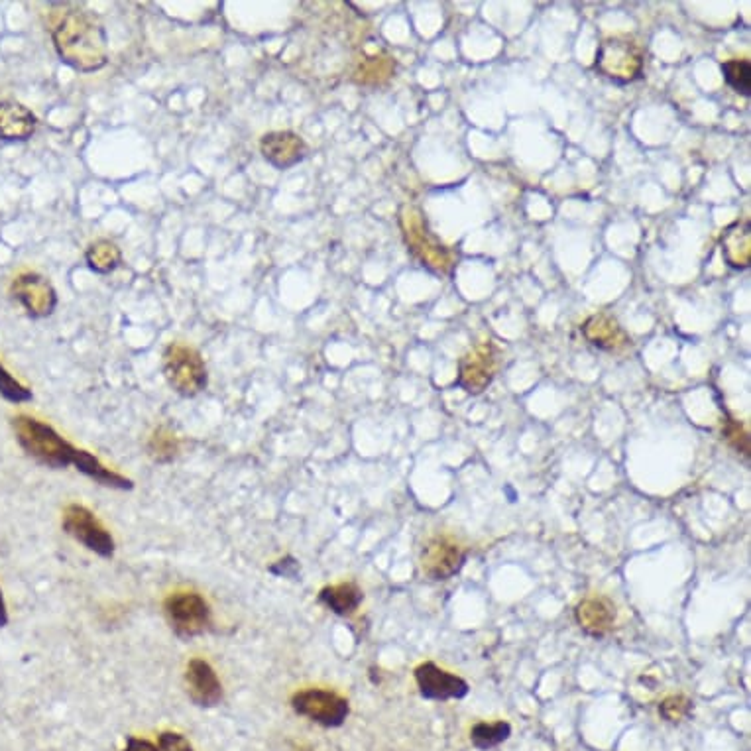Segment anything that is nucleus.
Listing matches in <instances>:
<instances>
[{
    "instance_id": "b1692460",
    "label": "nucleus",
    "mask_w": 751,
    "mask_h": 751,
    "mask_svg": "<svg viewBox=\"0 0 751 751\" xmlns=\"http://www.w3.org/2000/svg\"><path fill=\"white\" fill-rule=\"evenodd\" d=\"M122 751H160V748H156L152 742L148 740H140V738H128L126 740V748Z\"/></svg>"
},
{
    "instance_id": "1a4fd4ad",
    "label": "nucleus",
    "mask_w": 751,
    "mask_h": 751,
    "mask_svg": "<svg viewBox=\"0 0 751 751\" xmlns=\"http://www.w3.org/2000/svg\"><path fill=\"white\" fill-rule=\"evenodd\" d=\"M415 681H417L419 693L427 700H453V698L461 700L470 691L464 679L437 667L431 661L421 663L415 669Z\"/></svg>"
},
{
    "instance_id": "f257e3e1",
    "label": "nucleus",
    "mask_w": 751,
    "mask_h": 751,
    "mask_svg": "<svg viewBox=\"0 0 751 751\" xmlns=\"http://www.w3.org/2000/svg\"><path fill=\"white\" fill-rule=\"evenodd\" d=\"M54 46L63 63L85 73L105 67L109 59L107 32L87 10H71L61 18L54 30Z\"/></svg>"
},
{
    "instance_id": "a878e982",
    "label": "nucleus",
    "mask_w": 751,
    "mask_h": 751,
    "mask_svg": "<svg viewBox=\"0 0 751 751\" xmlns=\"http://www.w3.org/2000/svg\"><path fill=\"white\" fill-rule=\"evenodd\" d=\"M293 751H311V750H307V748H301V746H299V748H295V750Z\"/></svg>"
},
{
    "instance_id": "f03ea898",
    "label": "nucleus",
    "mask_w": 751,
    "mask_h": 751,
    "mask_svg": "<svg viewBox=\"0 0 751 751\" xmlns=\"http://www.w3.org/2000/svg\"><path fill=\"white\" fill-rule=\"evenodd\" d=\"M12 429L22 451L36 463L50 468L75 466L81 449L67 443L58 431L34 417L18 415L12 419Z\"/></svg>"
},
{
    "instance_id": "aec40b11",
    "label": "nucleus",
    "mask_w": 751,
    "mask_h": 751,
    "mask_svg": "<svg viewBox=\"0 0 751 751\" xmlns=\"http://www.w3.org/2000/svg\"><path fill=\"white\" fill-rule=\"evenodd\" d=\"M659 714L669 724H681L693 716V702L687 696H667L659 704Z\"/></svg>"
},
{
    "instance_id": "4468645a",
    "label": "nucleus",
    "mask_w": 751,
    "mask_h": 751,
    "mask_svg": "<svg viewBox=\"0 0 751 751\" xmlns=\"http://www.w3.org/2000/svg\"><path fill=\"white\" fill-rule=\"evenodd\" d=\"M494 378V362L488 354H470L461 362L459 386L468 394H482Z\"/></svg>"
},
{
    "instance_id": "20e7f679",
    "label": "nucleus",
    "mask_w": 751,
    "mask_h": 751,
    "mask_svg": "<svg viewBox=\"0 0 751 751\" xmlns=\"http://www.w3.org/2000/svg\"><path fill=\"white\" fill-rule=\"evenodd\" d=\"M63 531L79 541L89 551L97 553L103 559H111L115 555V539L107 531V527L95 518L91 510L79 504H71L63 512Z\"/></svg>"
},
{
    "instance_id": "393cba45",
    "label": "nucleus",
    "mask_w": 751,
    "mask_h": 751,
    "mask_svg": "<svg viewBox=\"0 0 751 751\" xmlns=\"http://www.w3.org/2000/svg\"><path fill=\"white\" fill-rule=\"evenodd\" d=\"M8 624V612H6V602H4V596H2V590H0V628H4Z\"/></svg>"
},
{
    "instance_id": "423d86ee",
    "label": "nucleus",
    "mask_w": 751,
    "mask_h": 751,
    "mask_svg": "<svg viewBox=\"0 0 751 751\" xmlns=\"http://www.w3.org/2000/svg\"><path fill=\"white\" fill-rule=\"evenodd\" d=\"M291 708L323 728H339L347 722L350 704L347 698L323 689H307L293 694Z\"/></svg>"
},
{
    "instance_id": "0eeeda50",
    "label": "nucleus",
    "mask_w": 751,
    "mask_h": 751,
    "mask_svg": "<svg viewBox=\"0 0 751 751\" xmlns=\"http://www.w3.org/2000/svg\"><path fill=\"white\" fill-rule=\"evenodd\" d=\"M466 553L449 537H433L421 551V571L429 580H449L464 567Z\"/></svg>"
},
{
    "instance_id": "a211bd4d",
    "label": "nucleus",
    "mask_w": 751,
    "mask_h": 751,
    "mask_svg": "<svg viewBox=\"0 0 751 751\" xmlns=\"http://www.w3.org/2000/svg\"><path fill=\"white\" fill-rule=\"evenodd\" d=\"M148 453L156 463H172L179 453V441L168 427H158L148 441Z\"/></svg>"
},
{
    "instance_id": "5701e85b",
    "label": "nucleus",
    "mask_w": 751,
    "mask_h": 751,
    "mask_svg": "<svg viewBox=\"0 0 751 751\" xmlns=\"http://www.w3.org/2000/svg\"><path fill=\"white\" fill-rule=\"evenodd\" d=\"M270 573L276 577L295 578L299 573V563L293 557H286L270 567Z\"/></svg>"
},
{
    "instance_id": "f3484780",
    "label": "nucleus",
    "mask_w": 751,
    "mask_h": 751,
    "mask_svg": "<svg viewBox=\"0 0 751 751\" xmlns=\"http://www.w3.org/2000/svg\"><path fill=\"white\" fill-rule=\"evenodd\" d=\"M512 736V726L504 720L500 722H478L470 730V742L476 750L488 751L508 742Z\"/></svg>"
},
{
    "instance_id": "7ed1b4c3",
    "label": "nucleus",
    "mask_w": 751,
    "mask_h": 751,
    "mask_svg": "<svg viewBox=\"0 0 751 751\" xmlns=\"http://www.w3.org/2000/svg\"><path fill=\"white\" fill-rule=\"evenodd\" d=\"M164 376L183 398H195L207 388V366L195 348L174 343L164 352Z\"/></svg>"
},
{
    "instance_id": "4be33fe9",
    "label": "nucleus",
    "mask_w": 751,
    "mask_h": 751,
    "mask_svg": "<svg viewBox=\"0 0 751 751\" xmlns=\"http://www.w3.org/2000/svg\"><path fill=\"white\" fill-rule=\"evenodd\" d=\"M160 751H195L193 746L177 732H162L158 736Z\"/></svg>"
},
{
    "instance_id": "9b49d317",
    "label": "nucleus",
    "mask_w": 751,
    "mask_h": 751,
    "mask_svg": "<svg viewBox=\"0 0 751 751\" xmlns=\"http://www.w3.org/2000/svg\"><path fill=\"white\" fill-rule=\"evenodd\" d=\"M260 152L264 160L276 170H289L305 160L307 144L303 138L289 130L270 132L260 142Z\"/></svg>"
},
{
    "instance_id": "39448f33",
    "label": "nucleus",
    "mask_w": 751,
    "mask_h": 751,
    "mask_svg": "<svg viewBox=\"0 0 751 751\" xmlns=\"http://www.w3.org/2000/svg\"><path fill=\"white\" fill-rule=\"evenodd\" d=\"M168 622L181 639L201 636L211 624V608L197 592H175L164 604Z\"/></svg>"
},
{
    "instance_id": "412c9836",
    "label": "nucleus",
    "mask_w": 751,
    "mask_h": 751,
    "mask_svg": "<svg viewBox=\"0 0 751 751\" xmlns=\"http://www.w3.org/2000/svg\"><path fill=\"white\" fill-rule=\"evenodd\" d=\"M0 396L12 404H24L32 400V392L26 386H22L16 378H12L2 364H0Z\"/></svg>"
},
{
    "instance_id": "ddd939ff",
    "label": "nucleus",
    "mask_w": 751,
    "mask_h": 751,
    "mask_svg": "<svg viewBox=\"0 0 751 751\" xmlns=\"http://www.w3.org/2000/svg\"><path fill=\"white\" fill-rule=\"evenodd\" d=\"M34 132L36 116L28 107L16 101L0 103V140L22 142L28 140Z\"/></svg>"
},
{
    "instance_id": "9d476101",
    "label": "nucleus",
    "mask_w": 751,
    "mask_h": 751,
    "mask_svg": "<svg viewBox=\"0 0 751 751\" xmlns=\"http://www.w3.org/2000/svg\"><path fill=\"white\" fill-rule=\"evenodd\" d=\"M185 687L193 704L213 708L223 700V683L205 659H191L185 671Z\"/></svg>"
},
{
    "instance_id": "f8f14e48",
    "label": "nucleus",
    "mask_w": 751,
    "mask_h": 751,
    "mask_svg": "<svg viewBox=\"0 0 751 751\" xmlns=\"http://www.w3.org/2000/svg\"><path fill=\"white\" fill-rule=\"evenodd\" d=\"M575 616L584 634L604 637L616 622V606L604 596H590L578 604Z\"/></svg>"
},
{
    "instance_id": "2eb2a0df",
    "label": "nucleus",
    "mask_w": 751,
    "mask_h": 751,
    "mask_svg": "<svg viewBox=\"0 0 751 751\" xmlns=\"http://www.w3.org/2000/svg\"><path fill=\"white\" fill-rule=\"evenodd\" d=\"M364 594L354 582L327 586L319 592V602L325 604L337 616H350L362 604Z\"/></svg>"
},
{
    "instance_id": "6ab92c4d",
    "label": "nucleus",
    "mask_w": 751,
    "mask_h": 751,
    "mask_svg": "<svg viewBox=\"0 0 751 751\" xmlns=\"http://www.w3.org/2000/svg\"><path fill=\"white\" fill-rule=\"evenodd\" d=\"M726 83L742 97H751V65L746 59H730L722 63Z\"/></svg>"
},
{
    "instance_id": "dca6fc26",
    "label": "nucleus",
    "mask_w": 751,
    "mask_h": 751,
    "mask_svg": "<svg viewBox=\"0 0 751 751\" xmlns=\"http://www.w3.org/2000/svg\"><path fill=\"white\" fill-rule=\"evenodd\" d=\"M120 248L111 240H97L85 252V262L95 274H111L120 266Z\"/></svg>"
},
{
    "instance_id": "6e6552de",
    "label": "nucleus",
    "mask_w": 751,
    "mask_h": 751,
    "mask_svg": "<svg viewBox=\"0 0 751 751\" xmlns=\"http://www.w3.org/2000/svg\"><path fill=\"white\" fill-rule=\"evenodd\" d=\"M10 293L16 301L22 303L26 313L34 319L50 317L58 305V293L54 286L44 276L34 272L20 274L12 282Z\"/></svg>"
}]
</instances>
